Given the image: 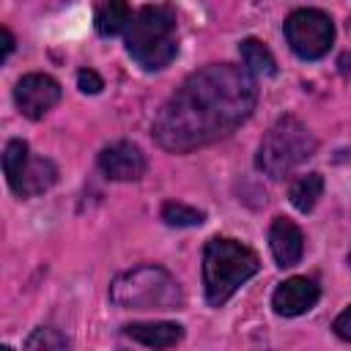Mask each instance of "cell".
I'll use <instances>...</instances> for the list:
<instances>
[{"instance_id":"1","label":"cell","mask_w":351,"mask_h":351,"mask_svg":"<svg viewBox=\"0 0 351 351\" xmlns=\"http://www.w3.org/2000/svg\"><path fill=\"white\" fill-rule=\"evenodd\" d=\"M255 77L236 63H211L192 71L159 107L151 132L173 154L211 145L236 132L255 110Z\"/></svg>"},{"instance_id":"2","label":"cell","mask_w":351,"mask_h":351,"mask_svg":"<svg viewBox=\"0 0 351 351\" xmlns=\"http://www.w3.org/2000/svg\"><path fill=\"white\" fill-rule=\"evenodd\" d=\"M261 269L258 255L225 236H214L203 247V291L211 307H222L255 271Z\"/></svg>"},{"instance_id":"3","label":"cell","mask_w":351,"mask_h":351,"mask_svg":"<svg viewBox=\"0 0 351 351\" xmlns=\"http://www.w3.org/2000/svg\"><path fill=\"white\" fill-rule=\"evenodd\" d=\"M126 52L145 71L165 69L178 52L173 11L165 5H143L137 14H132L126 27Z\"/></svg>"},{"instance_id":"4","label":"cell","mask_w":351,"mask_h":351,"mask_svg":"<svg viewBox=\"0 0 351 351\" xmlns=\"http://www.w3.org/2000/svg\"><path fill=\"white\" fill-rule=\"evenodd\" d=\"M110 302L121 310H178L184 293L162 266H134L110 282Z\"/></svg>"},{"instance_id":"5","label":"cell","mask_w":351,"mask_h":351,"mask_svg":"<svg viewBox=\"0 0 351 351\" xmlns=\"http://www.w3.org/2000/svg\"><path fill=\"white\" fill-rule=\"evenodd\" d=\"M315 154V137L313 132L293 115H282L274 121V126L263 134L258 145L255 165L269 178H282L293 167H299L304 159Z\"/></svg>"},{"instance_id":"6","label":"cell","mask_w":351,"mask_h":351,"mask_svg":"<svg viewBox=\"0 0 351 351\" xmlns=\"http://www.w3.org/2000/svg\"><path fill=\"white\" fill-rule=\"evenodd\" d=\"M3 170L8 178V186L19 197H36L44 195L58 181V167L47 156L30 154V145L25 140H8L3 151Z\"/></svg>"},{"instance_id":"7","label":"cell","mask_w":351,"mask_h":351,"mask_svg":"<svg viewBox=\"0 0 351 351\" xmlns=\"http://www.w3.org/2000/svg\"><path fill=\"white\" fill-rule=\"evenodd\" d=\"M285 41L304 60L324 58L335 41V22L321 8H296L285 19Z\"/></svg>"},{"instance_id":"8","label":"cell","mask_w":351,"mask_h":351,"mask_svg":"<svg viewBox=\"0 0 351 351\" xmlns=\"http://www.w3.org/2000/svg\"><path fill=\"white\" fill-rule=\"evenodd\" d=\"M14 101L30 121L44 118L60 101V85L49 74H25L14 88Z\"/></svg>"},{"instance_id":"9","label":"cell","mask_w":351,"mask_h":351,"mask_svg":"<svg viewBox=\"0 0 351 351\" xmlns=\"http://www.w3.org/2000/svg\"><path fill=\"white\" fill-rule=\"evenodd\" d=\"M321 296V288L315 280L310 277H288L285 282H280L271 293V307L277 315H285V318H293V315H302L307 313L310 307H315Z\"/></svg>"},{"instance_id":"10","label":"cell","mask_w":351,"mask_h":351,"mask_svg":"<svg viewBox=\"0 0 351 351\" xmlns=\"http://www.w3.org/2000/svg\"><path fill=\"white\" fill-rule=\"evenodd\" d=\"M99 167L110 181H137L145 173V156L134 143H112L99 154Z\"/></svg>"},{"instance_id":"11","label":"cell","mask_w":351,"mask_h":351,"mask_svg":"<svg viewBox=\"0 0 351 351\" xmlns=\"http://www.w3.org/2000/svg\"><path fill=\"white\" fill-rule=\"evenodd\" d=\"M269 247H271V255L277 261V266H296L302 261V252H304V236L299 230L296 222L285 219V217H277L269 228Z\"/></svg>"},{"instance_id":"12","label":"cell","mask_w":351,"mask_h":351,"mask_svg":"<svg viewBox=\"0 0 351 351\" xmlns=\"http://www.w3.org/2000/svg\"><path fill=\"white\" fill-rule=\"evenodd\" d=\"M123 332L148 348H170L184 337V326L173 321H134V324H126Z\"/></svg>"},{"instance_id":"13","label":"cell","mask_w":351,"mask_h":351,"mask_svg":"<svg viewBox=\"0 0 351 351\" xmlns=\"http://www.w3.org/2000/svg\"><path fill=\"white\" fill-rule=\"evenodd\" d=\"M96 33L99 36H118L132 22V8L126 0H101L96 8Z\"/></svg>"},{"instance_id":"14","label":"cell","mask_w":351,"mask_h":351,"mask_svg":"<svg viewBox=\"0 0 351 351\" xmlns=\"http://www.w3.org/2000/svg\"><path fill=\"white\" fill-rule=\"evenodd\" d=\"M239 52H241L244 69H247L252 77H274V74H277L274 55H271L258 38H244V41L239 44Z\"/></svg>"},{"instance_id":"15","label":"cell","mask_w":351,"mask_h":351,"mask_svg":"<svg viewBox=\"0 0 351 351\" xmlns=\"http://www.w3.org/2000/svg\"><path fill=\"white\" fill-rule=\"evenodd\" d=\"M321 195H324V176H321V173H304V176H299V178L291 184V189H288V197H291L293 208L302 211V214L313 211Z\"/></svg>"},{"instance_id":"16","label":"cell","mask_w":351,"mask_h":351,"mask_svg":"<svg viewBox=\"0 0 351 351\" xmlns=\"http://www.w3.org/2000/svg\"><path fill=\"white\" fill-rule=\"evenodd\" d=\"M162 219L173 228H192V225H200L206 219L203 211L186 206V203H178V200H167L162 206Z\"/></svg>"},{"instance_id":"17","label":"cell","mask_w":351,"mask_h":351,"mask_svg":"<svg viewBox=\"0 0 351 351\" xmlns=\"http://www.w3.org/2000/svg\"><path fill=\"white\" fill-rule=\"evenodd\" d=\"M25 348H44V351H60V348H69V340L58 332V329H49V326H41L36 329L27 340H25Z\"/></svg>"},{"instance_id":"18","label":"cell","mask_w":351,"mask_h":351,"mask_svg":"<svg viewBox=\"0 0 351 351\" xmlns=\"http://www.w3.org/2000/svg\"><path fill=\"white\" fill-rule=\"evenodd\" d=\"M77 85H80L82 93H99V90L104 88V80H101L93 69H82V71L77 74Z\"/></svg>"},{"instance_id":"19","label":"cell","mask_w":351,"mask_h":351,"mask_svg":"<svg viewBox=\"0 0 351 351\" xmlns=\"http://www.w3.org/2000/svg\"><path fill=\"white\" fill-rule=\"evenodd\" d=\"M332 329H335V335H337L340 340H351V304L335 318V326H332Z\"/></svg>"},{"instance_id":"20","label":"cell","mask_w":351,"mask_h":351,"mask_svg":"<svg viewBox=\"0 0 351 351\" xmlns=\"http://www.w3.org/2000/svg\"><path fill=\"white\" fill-rule=\"evenodd\" d=\"M3 55H0V60H5L8 55H11V49H14V36H11V30L8 27H3Z\"/></svg>"}]
</instances>
